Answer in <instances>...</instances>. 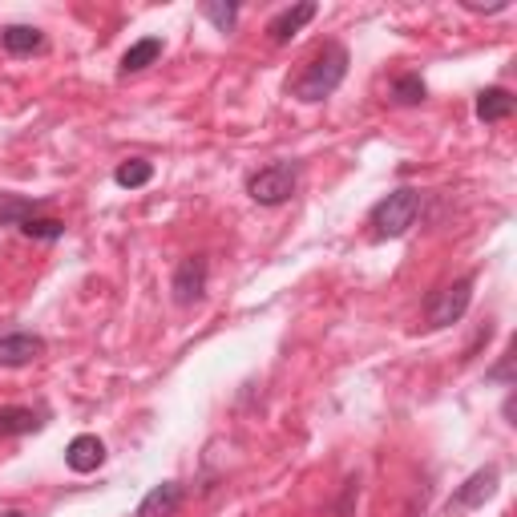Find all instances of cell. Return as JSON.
<instances>
[{
  "label": "cell",
  "instance_id": "cell-1",
  "mask_svg": "<svg viewBox=\"0 0 517 517\" xmlns=\"http://www.w3.org/2000/svg\"><path fill=\"white\" fill-rule=\"evenodd\" d=\"M348 65H352V57H348V49L340 45V41H324L316 53H312V61L303 65V73L295 77V85H291V97H299V101H324V97H332L340 85H344V77H348Z\"/></svg>",
  "mask_w": 517,
  "mask_h": 517
},
{
  "label": "cell",
  "instance_id": "cell-2",
  "mask_svg": "<svg viewBox=\"0 0 517 517\" xmlns=\"http://www.w3.org/2000/svg\"><path fill=\"white\" fill-rule=\"evenodd\" d=\"M421 202H425V198H421L417 186H400V190L384 194V198L372 206V215H368L372 235H376V239H400L412 223H417Z\"/></svg>",
  "mask_w": 517,
  "mask_h": 517
},
{
  "label": "cell",
  "instance_id": "cell-3",
  "mask_svg": "<svg viewBox=\"0 0 517 517\" xmlns=\"http://www.w3.org/2000/svg\"><path fill=\"white\" fill-rule=\"evenodd\" d=\"M299 190V162H271L247 178V194L259 206H283Z\"/></svg>",
  "mask_w": 517,
  "mask_h": 517
},
{
  "label": "cell",
  "instance_id": "cell-4",
  "mask_svg": "<svg viewBox=\"0 0 517 517\" xmlns=\"http://www.w3.org/2000/svg\"><path fill=\"white\" fill-rule=\"evenodd\" d=\"M473 283H477V275H461L457 283H449V287L429 295V303H425L429 328H453V324L465 320L469 303H473Z\"/></svg>",
  "mask_w": 517,
  "mask_h": 517
},
{
  "label": "cell",
  "instance_id": "cell-5",
  "mask_svg": "<svg viewBox=\"0 0 517 517\" xmlns=\"http://www.w3.org/2000/svg\"><path fill=\"white\" fill-rule=\"evenodd\" d=\"M206 279H211V259H206V255H190V259H182V263H178V271H174V283H170L174 303L194 307V303L206 295Z\"/></svg>",
  "mask_w": 517,
  "mask_h": 517
},
{
  "label": "cell",
  "instance_id": "cell-6",
  "mask_svg": "<svg viewBox=\"0 0 517 517\" xmlns=\"http://www.w3.org/2000/svg\"><path fill=\"white\" fill-rule=\"evenodd\" d=\"M497 481H501V473H497V465H485V469H477L453 497H449V513L453 509H481L493 493H497Z\"/></svg>",
  "mask_w": 517,
  "mask_h": 517
},
{
  "label": "cell",
  "instance_id": "cell-7",
  "mask_svg": "<svg viewBox=\"0 0 517 517\" xmlns=\"http://www.w3.org/2000/svg\"><path fill=\"white\" fill-rule=\"evenodd\" d=\"M45 356V340L37 332H9L0 336V368H25Z\"/></svg>",
  "mask_w": 517,
  "mask_h": 517
},
{
  "label": "cell",
  "instance_id": "cell-8",
  "mask_svg": "<svg viewBox=\"0 0 517 517\" xmlns=\"http://www.w3.org/2000/svg\"><path fill=\"white\" fill-rule=\"evenodd\" d=\"M49 421L45 408H29V404H0V437H29L41 433Z\"/></svg>",
  "mask_w": 517,
  "mask_h": 517
},
{
  "label": "cell",
  "instance_id": "cell-9",
  "mask_svg": "<svg viewBox=\"0 0 517 517\" xmlns=\"http://www.w3.org/2000/svg\"><path fill=\"white\" fill-rule=\"evenodd\" d=\"M316 13H320V5L316 0H303V5H291V9H283V13H275L271 21H267V37L275 41V45H287L307 21H316Z\"/></svg>",
  "mask_w": 517,
  "mask_h": 517
},
{
  "label": "cell",
  "instance_id": "cell-10",
  "mask_svg": "<svg viewBox=\"0 0 517 517\" xmlns=\"http://www.w3.org/2000/svg\"><path fill=\"white\" fill-rule=\"evenodd\" d=\"M65 465L73 469V473H97L101 465H106V445H101V437H93V433H81V437H73L69 441V449H65Z\"/></svg>",
  "mask_w": 517,
  "mask_h": 517
},
{
  "label": "cell",
  "instance_id": "cell-11",
  "mask_svg": "<svg viewBox=\"0 0 517 517\" xmlns=\"http://www.w3.org/2000/svg\"><path fill=\"white\" fill-rule=\"evenodd\" d=\"M182 481H162V485H154L146 497H142V505L134 509V517H174V509L182 505Z\"/></svg>",
  "mask_w": 517,
  "mask_h": 517
},
{
  "label": "cell",
  "instance_id": "cell-12",
  "mask_svg": "<svg viewBox=\"0 0 517 517\" xmlns=\"http://www.w3.org/2000/svg\"><path fill=\"white\" fill-rule=\"evenodd\" d=\"M513 93L509 89H501V85H489V89H481L477 93V118L485 122V126H493V122H505L509 114H513Z\"/></svg>",
  "mask_w": 517,
  "mask_h": 517
},
{
  "label": "cell",
  "instance_id": "cell-13",
  "mask_svg": "<svg viewBox=\"0 0 517 517\" xmlns=\"http://www.w3.org/2000/svg\"><path fill=\"white\" fill-rule=\"evenodd\" d=\"M0 45H5L13 57H29V53H37L45 45V33L33 29V25H5L0 29Z\"/></svg>",
  "mask_w": 517,
  "mask_h": 517
},
{
  "label": "cell",
  "instance_id": "cell-14",
  "mask_svg": "<svg viewBox=\"0 0 517 517\" xmlns=\"http://www.w3.org/2000/svg\"><path fill=\"white\" fill-rule=\"evenodd\" d=\"M41 198H21V194H0V227H21L41 211Z\"/></svg>",
  "mask_w": 517,
  "mask_h": 517
},
{
  "label": "cell",
  "instance_id": "cell-15",
  "mask_svg": "<svg viewBox=\"0 0 517 517\" xmlns=\"http://www.w3.org/2000/svg\"><path fill=\"white\" fill-rule=\"evenodd\" d=\"M158 57H162V37H142L138 45H130V49H126V57H122V73H126V77H130V73H142V69H150Z\"/></svg>",
  "mask_w": 517,
  "mask_h": 517
},
{
  "label": "cell",
  "instance_id": "cell-16",
  "mask_svg": "<svg viewBox=\"0 0 517 517\" xmlns=\"http://www.w3.org/2000/svg\"><path fill=\"white\" fill-rule=\"evenodd\" d=\"M425 97H429V89H425L421 73H404V77L392 81V101H396V106H421Z\"/></svg>",
  "mask_w": 517,
  "mask_h": 517
},
{
  "label": "cell",
  "instance_id": "cell-17",
  "mask_svg": "<svg viewBox=\"0 0 517 517\" xmlns=\"http://www.w3.org/2000/svg\"><path fill=\"white\" fill-rule=\"evenodd\" d=\"M154 178V162H146V158H130V162H122L118 170H114V182L122 186V190H138V186H146Z\"/></svg>",
  "mask_w": 517,
  "mask_h": 517
},
{
  "label": "cell",
  "instance_id": "cell-18",
  "mask_svg": "<svg viewBox=\"0 0 517 517\" xmlns=\"http://www.w3.org/2000/svg\"><path fill=\"white\" fill-rule=\"evenodd\" d=\"M25 239H41V243H57V239H65V223L61 219H25L21 227H17Z\"/></svg>",
  "mask_w": 517,
  "mask_h": 517
},
{
  "label": "cell",
  "instance_id": "cell-19",
  "mask_svg": "<svg viewBox=\"0 0 517 517\" xmlns=\"http://www.w3.org/2000/svg\"><path fill=\"white\" fill-rule=\"evenodd\" d=\"M202 17L211 21L219 33H235V25H239V5H223V0H206V5H202Z\"/></svg>",
  "mask_w": 517,
  "mask_h": 517
},
{
  "label": "cell",
  "instance_id": "cell-20",
  "mask_svg": "<svg viewBox=\"0 0 517 517\" xmlns=\"http://www.w3.org/2000/svg\"><path fill=\"white\" fill-rule=\"evenodd\" d=\"M0 517H25V513L21 509H9V513H0Z\"/></svg>",
  "mask_w": 517,
  "mask_h": 517
}]
</instances>
